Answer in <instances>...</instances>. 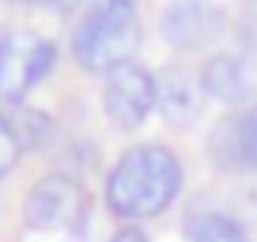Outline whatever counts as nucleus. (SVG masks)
Returning <instances> with one entry per match:
<instances>
[{
    "mask_svg": "<svg viewBox=\"0 0 257 242\" xmlns=\"http://www.w3.org/2000/svg\"><path fill=\"white\" fill-rule=\"evenodd\" d=\"M231 31V16L216 0H170L159 16L163 42L178 53H212Z\"/></svg>",
    "mask_w": 257,
    "mask_h": 242,
    "instance_id": "39448f33",
    "label": "nucleus"
},
{
    "mask_svg": "<svg viewBox=\"0 0 257 242\" xmlns=\"http://www.w3.org/2000/svg\"><path fill=\"white\" fill-rule=\"evenodd\" d=\"M201 83L208 98L223 106H253L257 102V38L238 34L234 46H219L204 57Z\"/></svg>",
    "mask_w": 257,
    "mask_h": 242,
    "instance_id": "423d86ee",
    "label": "nucleus"
},
{
    "mask_svg": "<svg viewBox=\"0 0 257 242\" xmlns=\"http://www.w3.org/2000/svg\"><path fill=\"white\" fill-rule=\"evenodd\" d=\"M23 223L31 231H64L72 234L91 223V189L83 178L64 170H49L27 189L23 197Z\"/></svg>",
    "mask_w": 257,
    "mask_h": 242,
    "instance_id": "7ed1b4c3",
    "label": "nucleus"
},
{
    "mask_svg": "<svg viewBox=\"0 0 257 242\" xmlns=\"http://www.w3.org/2000/svg\"><path fill=\"white\" fill-rule=\"evenodd\" d=\"M83 0H46V12H57V16H72Z\"/></svg>",
    "mask_w": 257,
    "mask_h": 242,
    "instance_id": "f3484780",
    "label": "nucleus"
},
{
    "mask_svg": "<svg viewBox=\"0 0 257 242\" xmlns=\"http://www.w3.org/2000/svg\"><path fill=\"white\" fill-rule=\"evenodd\" d=\"M185 189V163L163 140H137L110 163L102 197L110 216L125 223L159 219Z\"/></svg>",
    "mask_w": 257,
    "mask_h": 242,
    "instance_id": "f257e3e1",
    "label": "nucleus"
},
{
    "mask_svg": "<svg viewBox=\"0 0 257 242\" xmlns=\"http://www.w3.org/2000/svg\"><path fill=\"white\" fill-rule=\"evenodd\" d=\"M242 152H246L249 174H257V102L242 110Z\"/></svg>",
    "mask_w": 257,
    "mask_h": 242,
    "instance_id": "4468645a",
    "label": "nucleus"
},
{
    "mask_svg": "<svg viewBox=\"0 0 257 242\" xmlns=\"http://www.w3.org/2000/svg\"><path fill=\"white\" fill-rule=\"evenodd\" d=\"M19 159H23V144H19V133L12 125V110H0V182H8Z\"/></svg>",
    "mask_w": 257,
    "mask_h": 242,
    "instance_id": "ddd939ff",
    "label": "nucleus"
},
{
    "mask_svg": "<svg viewBox=\"0 0 257 242\" xmlns=\"http://www.w3.org/2000/svg\"><path fill=\"white\" fill-rule=\"evenodd\" d=\"M185 242H249V234L227 208H193L185 212Z\"/></svg>",
    "mask_w": 257,
    "mask_h": 242,
    "instance_id": "9d476101",
    "label": "nucleus"
},
{
    "mask_svg": "<svg viewBox=\"0 0 257 242\" xmlns=\"http://www.w3.org/2000/svg\"><path fill=\"white\" fill-rule=\"evenodd\" d=\"M8 4H16V8H46V0H8Z\"/></svg>",
    "mask_w": 257,
    "mask_h": 242,
    "instance_id": "a211bd4d",
    "label": "nucleus"
},
{
    "mask_svg": "<svg viewBox=\"0 0 257 242\" xmlns=\"http://www.w3.org/2000/svg\"><path fill=\"white\" fill-rule=\"evenodd\" d=\"M204 152H208L212 167H216L219 174H249L246 152H242V113H223V117L212 125Z\"/></svg>",
    "mask_w": 257,
    "mask_h": 242,
    "instance_id": "1a4fd4ad",
    "label": "nucleus"
},
{
    "mask_svg": "<svg viewBox=\"0 0 257 242\" xmlns=\"http://www.w3.org/2000/svg\"><path fill=\"white\" fill-rule=\"evenodd\" d=\"M57 57H61L57 42L31 31V27L4 31V42H0V98L8 106L27 102V95L57 68Z\"/></svg>",
    "mask_w": 257,
    "mask_h": 242,
    "instance_id": "20e7f679",
    "label": "nucleus"
},
{
    "mask_svg": "<svg viewBox=\"0 0 257 242\" xmlns=\"http://www.w3.org/2000/svg\"><path fill=\"white\" fill-rule=\"evenodd\" d=\"M144 42L137 0H83L68 27V57L83 72L106 76L110 68L137 61Z\"/></svg>",
    "mask_w": 257,
    "mask_h": 242,
    "instance_id": "f03ea898",
    "label": "nucleus"
},
{
    "mask_svg": "<svg viewBox=\"0 0 257 242\" xmlns=\"http://www.w3.org/2000/svg\"><path fill=\"white\" fill-rule=\"evenodd\" d=\"M110 242H152V238H148V231L140 223H121L117 231L110 234Z\"/></svg>",
    "mask_w": 257,
    "mask_h": 242,
    "instance_id": "2eb2a0df",
    "label": "nucleus"
},
{
    "mask_svg": "<svg viewBox=\"0 0 257 242\" xmlns=\"http://www.w3.org/2000/svg\"><path fill=\"white\" fill-rule=\"evenodd\" d=\"M0 42H4V31H0Z\"/></svg>",
    "mask_w": 257,
    "mask_h": 242,
    "instance_id": "6ab92c4d",
    "label": "nucleus"
},
{
    "mask_svg": "<svg viewBox=\"0 0 257 242\" xmlns=\"http://www.w3.org/2000/svg\"><path fill=\"white\" fill-rule=\"evenodd\" d=\"M102 113L117 133H137L155 113V72L140 61L110 68L102 76Z\"/></svg>",
    "mask_w": 257,
    "mask_h": 242,
    "instance_id": "0eeeda50",
    "label": "nucleus"
},
{
    "mask_svg": "<svg viewBox=\"0 0 257 242\" xmlns=\"http://www.w3.org/2000/svg\"><path fill=\"white\" fill-rule=\"evenodd\" d=\"M204 106H208V91L201 83V68L185 65V61H170L155 72V113L170 129H193L204 117Z\"/></svg>",
    "mask_w": 257,
    "mask_h": 242,
    "instance_id": "6e6552de",
    "label": "nucleus"
},
{
    "mask_svg": "<svg viewBox=\"0 0 257 242\" xmlns=\"http://www.w3.org/2000/svg\"><path fill=\"white\" fill-rule=\"evenodd\" d=\"M12 125L19 133V144H23V155H42V152H53L61 144V129H57V121L49 117L46 110L38 106H12Z\"/></svg>",
    "mask_w": 257,
    "mask_h": 242,
    "instance_id": "9b49d317",
    "label": "nucleus"
},
{
    "mask_svg": "<svg viewBox=\"0 0 257 242\" xmlns=\"http://www.w3.org/2000/svg\"><path fill=\"white\" fill-rule=\"evenodd\" d=\"M53 159H57V170H64V174L72 178H83V174H95L98 167H102V152H98V140H64V144L53 148Z\"/></svg>",
    "mask_w": 257,
    "mask_h": 242,
    "instance_id": "f8f14e48",
    "label": "nucleus"
},
{
    "mask_svg": "<svg viewBox=\"0 0 257 242\" xmlns=\"http://www.w3.org/2000/svg\"><path fill=\"white\" fill-rule=\"evenodd\" d=\"M234 34L257 38V0H246V16H242V27H234Z\"/></svg>",
    "mask_w": 257,
    "mask_h": 242,
    "instance_id": "dca6fc26",
    "label": "nucleus"
}]
</instances>
